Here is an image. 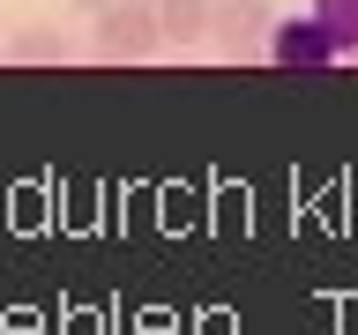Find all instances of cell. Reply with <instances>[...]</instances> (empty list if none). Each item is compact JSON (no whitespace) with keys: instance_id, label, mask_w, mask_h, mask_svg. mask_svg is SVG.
I'll list each match as a JSON object with an SVG mask.
<instances>
[{"instance_id":"obj_1","label":"cell","mask_w":358,"mask_h":335,"mask_svg":"<svg viewBox=\"0 0 358 335\" xmlns=\"http://www.w3.org/2000/svg\"><path fill=\"white\" fill-rule=\"evenodd\" d=\"M90 52L97 60H150V52H164L157 0H105L90 15Z\"/></svg>"},{"instance_id":"obj_2","label":"cell","mask_w":358,"mask_h":335,"mask_svg":"<svg viewBox=\"0 0 358 335\" xmlns=\"http://www.w3.org/2000/svg\"><path fill=\"white\" fill-rule=\"evenodd\" d=\"M262 52L276 67H336V60H343V45L329 38V22L313 15V8H306V15H276V30H268Z\"/></svg>"},{"instance_id":"obj_3","label":"cell","mask_w":358,"mask_h":335,"mask_svg":"<svg viewBox=\"0 0 358 335\" xmlns=\"http://www.w3.org/2000/svg\"><path fill=\"white\" fill-rule=\"evenodd\" d=\"M268 30H276V8H268V0H217V8H209V45H217L224 60L262 52Z\"/></svg>"},{"instance_id":"obj_4","label":"cell","mask_w":358,"mask_h":335,"mask_svg":"<svg viewBox=\"0 0 358 335\" xmlns=\"http://www.w3.org/2000/svg\"><path fill=\"white\" fill-rule=\"evenodd\" d=\"M75 52H83V45L67 38V30H45V22H30V30L8 38V60H15V67H67Z\"/></svg>"},{"instance_id":"obj_5","label":"cell","mask_w":358,"mask_h":335,"mask_svg":"<svg viewBox=\"0 0 358 335\" xmlns=\"http://www.w3.org/2000/svg\"><path fill=\"white\" fill-rule=\"evenodd\" d=\"M209 8L217 0H157V30H164V45H209Z\"/></svg>"},{"instance_id":"obj_6","label":"cell","mask_w":358,"mask_h":335,"mask_svg":"<svg viewBox=\"0 0 358 335\" xmlns=\"http://www.w3.org/2000/svg\"><path fill=\"white\" fill-rule=\"evenodd\" d=\"M306 8L329 22V38L343 45V60H358V0H306Z\"/></svg>"},{"instance_id":"obj_7","label":"cell","mask_w":358,"mask_h":335,"mask_svg":"<svg viewBox=\"0 0 358 335\" xmlns=\"http://www.w3.org/2000/svg\"><path fill=\"white\" fill-rule=\"evenodd\" d=\"M67 8H83V15H97V8H105V0H67Z\"/></svg>"}]
</instances>
